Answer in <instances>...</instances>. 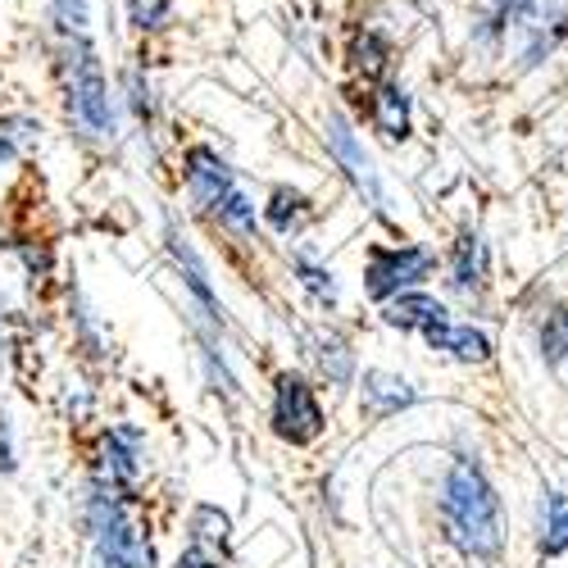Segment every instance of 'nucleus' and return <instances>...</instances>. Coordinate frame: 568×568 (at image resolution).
<instances>
[{
	"instance_id": "nucleus-1",
	"label": "nucleus",
	"mask_w": 568,
	"mask_h": 568,
	"mask_svg": "<svg viewBox=\"0 0 568 568\" xmlns=\"http://www.w3.org/2000/svg\"><path fill=\"white\" fill-rule=\"evenodd\" d=\"M55 69L64 87V110L73 128L91 141H110L119 132V110H114V91L105 60L91 37H55Z\"/></svg>"
},
{
	"instance_id": "nucleus-2",
	"label": "nucleus",
	"mask_w": 568,
	"mask_h": 568,
	"mask_svg": "<svg viewBox=\"0 0 568 568\" xmlns=\"http://www.w3.org/2000/svg\"><path fill=\"white\" fill-rule=\"evenodd\" d=\"M442 524H446L450 541L473 559H491L500 550V500H496L491 483L478 473V464L459 459L446 473Z\"/></svg>"
},
{
	"instance_id": "nucleus-3",
	"label": "nucleus",
	"mask_w": 568,
	"mask_h": 568,
	"mask_svg": "<svg viewBox=\"0 0 568 568\" xmlns=\"http://www.w3.org/2000/svg\"><path fill=\"white\" fill-rule=\"evenodd\" d=\"M182 178H186V192L196 196V205L223 232H232L236 242H255V201L246 196V186L236 182L223 155H214L210 146H192L182 160Z\"/></svg>"
},
{
	"instance_id": "nucleus-4",
	"label": "nucleus",
	"mask_w": 568,
	"mask_h": 568,
	"mask_svg": "<svg viewBox=\"0 0 568 568\" xmlns=\"http://www.w3.org/2000/svg\"><path fill=\"white\" fill-rule=\"evenodd\" d=\"M564 32H568L564 0H514L505 10V37L500 41L518 51V64L532 69L555 51Z\"/></svg>"
},
{
	"instance_id": "nucleus-5",
	"label": "nucleus",
	"mask_w": 568,
	"mask_h": 568,
	"mask_svg": "<svg viewBox=\"0 0 568 568\" xmlns=\"http://www.w3.org/2000/svg\"><path fill=\"white\" fill-rule=\"evenodd\" d=\"M91 528H97L101 568H151V546L141 541L132 518L123 514L114 491H97L91 500Z\"/></svg>"
},
{
	"instance_id": "nucleus-6",
	"label": "nucleus",
	"mask_w": 568,
	"mask_h": 568,
	"mask_svg": "<svg viewBox=\"0 0 568 568\" xmlns=\"http://www.w3.org/2000/svg\"><path fill=\"white\" fill-rule=\"evenodd\" d=\"M273 433L292 446H310L323 433V409L318 396L305 377L296 373H282L277 387H273Z\"/></svg>"
},
{
	"instance_id": "nucleus-7",
	"label": "nucleus",
	"mask_w": 568,
	"mask_h": 568,
	"mask_svg": "<svg viewBox=\"0 0 568 568\" xmlns=\"http://www.w3.org/2000/svg\"><path fill=\"white\" fill-rule=\"evenodd\" d=\"M323 146H327V155L337 160V169L355 182V192H359L368 205H383V182H377V169H373L364 141L355 136V128H351L346 114H327V119H323Z\"/></svg>"
},
{
	"instance_id": "nucleus-8",
	"label": "nucleus",
	"mask_w": 568,
	"mask_h": 568,
	"mask_svg": "<svg viewBox=\"0 0 568 568\" xmlns=\"http://www.w3.org/2000/svg\"><path fill=\"white\" fill-rule=\"evenodd\" d=\"M433 273V255L418 251V246H377L368 255V292L373 301H392L405 287H418L423 277Z\"/></svg>"
},
{
	"instance_id": "nucleus-9",
	"label": "nucleus",
	"mask_w": 568,
	"mask_h": 568,
	"mask_svg": "<svg viewBox=\"0 0 568 568\" xmlns=\"http://www.w3.org/2000/svg\"><path fill=\"white\" fill-rule=\"evenodd\" d=\"M392 55H396V45H392V37L377 23H355L351 28V37H346V64H351V73L364 87L392 78Z\"/></svg>"
},
{
	"instance_id": "nucleus-10",
	"label": "nucleus",
	"mask_w": 568,
	"mask_h": 568,
	"mask_svg": "<svg viewBox=\"0 0 568 568\" xmlns=\"http://www.w3.org/2000/svg\"><path fill=\"white\" fill-rule=\"evenodd\" d=\"M136 450H141V437L136 428H110L101 437V450H97V473H101V491H123L132 487L136 478Z\"/></svg>"
},
{
	"instance_id": "nucleus-11",
	"label": "nucleus",
	"mask_w": 568,
	"mask_h": 568,
	"mask_svg": "<svg viewBox=\"0 0 568 568\" xmlns=\"http://www.w3.org/2000/svg\"><path fill=\"white\" fill-rule=\"evenodd\" d=\"M227 555V518L219 509H196L192 541H186L178 568H219Z\"/></svg>"
},
{
	"instance_id": "nucleus-12",
	"label": "nucleus",
	"mask_w": 568,
	"mask_h": 568,
	"mask_svg": "<svg viewBox=\"0 0 568 568\" xmlns=\"http://www.w3.org/2000/svg\"><path fill=\"white\" fill-rule=\"evenodd\" d=\"M364 97H368V123L383 132L387 141H405L409 136V97H405V87L400 82H373L364 87Z\"/></svg>"
},
{
	"instance_id": "nucleus-13",
	"label": "nucleus",
	"mask_w": 568,
	"mask_h": 568,
	"mask_svg": "<svg viewBox=\"0 0 568 568\" xmlns=\"http://www.w3.org/2000/svg\"><path fill=\"white\" fill-rule=\"evenodd\" d=\"M428 346L433 351H446V355H455V359H464V364H483L487 355H491V342L478 333V327H468V323H437V327H428Z\"/></svg>"
},
{
	"instance_id": "nucleus-14",
	"label": "nucleus",
	"mask_w": 568,
	"mask_h": 568,
	"mask_svg": "<svg viewBox=\"0 0 568 568\" xmlns=\"http://www.w3.org/2000/svg\"><path fill=\"white\" fill-rule=\"evenodd\" d=\"M450 282L464 296L483 292V282H487V246H483V236L464 232L455 242V251H450Z\"/></svg>"
},
{
	"instance_id": "nucleus-15",
	"label": "nucleus",
	"mask_w": 568,
	"mask_h": 568,
	"mask_svg": "<svg viewBox=\"0 0 568 568\" xmlns=\"http://www.w3.org/2000/svg\"><path fill=\"white\" fill-rule=\"evenodd\" d=\"M264 219H268L273 232L292 236V232H301V227L314 219V210H310V201H305L301 192H292V186H273V196H268V205H264Z\"/></svg>"
},
{
	"instance_id": "nucleus-16",
	"label": "nucleus",
	"mask_w": 568,
	"mask_h": 568,
	"mask_svg": "<svg viewBox=\"0 0 568 568\" xmlns=\"http://www.w3.org/2000/svg\"><path fill=\"white\" fill-rule=\"evenodd\" d=\"M387 323L392 327H437V323H446V310L433 301V296H396V301H387Z\"/></svg>"
},
{
	"instance_id": "nucleus-17",
	"label": "nucleus",
	"mask_w": 568,
	"mask_h": 568,
	"mask_svg": "<svg viewBox=\"0 0 568 568\" xmlns=\"http://www.w3.org/2000/svg\"><path fill=\"white\" fill-rule=\"evenodd\" d=\"M364 400L373 414H392V409L414 405V387L392 373H364Z\"/></svg>"
},
{
	"instance_id": "nucleus-18",
	"label": "nucleus",
	"mask_w": 568,
	"mask_h": 568,
	"mask_svg": "<svg viewBox=\"0 0 568 568\" xmlns=\"http://www.w3.org/2000/svg\"><path fill=\"white\" fill-rule=\"evenodd\" d=\"M119 6H123V19H128V28H132V32L155 37V32H164V28H169L178 0H119Z\"/></svg>"
},
{
	"instance_id": "nucleus-19",
	"label": "nucleus",
	"mask_w": 568,
	"mask_h": 568,
	"mask_svg": "<svg viewBox=\"0 0 568 568\" xmlns=\"http://www.w3.org/2000/svg\"><path fill=\"white\" fill-rule=\"evenodd\" d=\"M55 37H91V0H45Z\"/></svg>"
},
{
	"instance_id": "nucleus-20",
	"label": "nucleus",
	"mask_w": 568,
	"mask_h": 568,
	"mask_svg": "<svg viewBox=\"0 0 568 568\" xmlns=\"http://www.w3.org/2000/svg\"><path fill=\"white\" fill-rule=\"evenodd\" d=\"M541 355H546V364L564 377V387H568V314L564 310H555L546 318V327H541Z\"/></svg>"
},
{
	"instance_id": "nucleus-21",
	"label": "nucleus",
	"mask_w": 568,
	"mask_h": 568,
	"mask_svg": "<svg viewBox=\"0 0 568 568\" xmlns=\"http://www.w3.org/2000/svg\"><path fill=\"white\" fill-rule=\"evenodd\" d=\"M541 550H546V555H564V550H568V496H559V491L546 496V532H541Z\"/></svg>"
},
{
	"instance_id": "nucleus-22",
	"label": "nucleus",
	"mask_w": 568,
	"mask_h": 568,
	"mask_svg": "<svg viewBox=\"0 0 568 568\" xmlns=\"http://www.w3.org/2000/svg\"><path fill=\"white\" fill-rule=\"evenodd\" d=\"M123 97H128V110L136 114V123H155V91L136 64H128V73H123Z\"/></svg>"
},
{
	"instance_id": "nucleus-23",
	"label": "nucleus",
	"mask_w": 568,
	"mask_h": 568,
	"mask_svg": "<svg viewBox=\"0 0 568 568\" xmlns=\"http://www.w3.org/2000/svg\"><path fill=\"white\" fill-rule=\"evenodd\" d=\"M32 132H37L32 119H23V114H0V164L19 160V151L32 141Z\"/></svg>"
},
{
	"instance_id": "nucleus-24",
	"label": "nucleus",
	"mask_w": 568,
	"mask_h": 568,
	"mask_svg": "<svg viewBox=\"0 0 568 568\" xmlns=\"http://www.w3.org/2000/svg\"><path fill=\"white\" fill-rule=\"evenodd\" d=\"M296 277L314 292L318 305H333V301H337V282H333V273L318 268V264H310L305 255H296Z\"/></svg>"
},
{
	"instance_id": "nucleus-25",
	"label": "nucleus",
	"mask_w": 568,
	"mask_h": 568,
	"mask_svg": "<svg viewBox=\"0 0 568 568\" xmlns=\"http://www.w3.org/2000/svg\"><path fill=\"white\" fill-rule=\"evenodd\" d=\"M318 364H323V373L333 377V383H346V377H351V355H346L342 342H323L318 346Z\"/></svg>"
},
{
	"instance_id": "nucleus-26",
	"label": "nucleus",
	"mask_w": 568,
	"mask_h": 568,
	"mask_svg": "<svg viewBox=\"0 0 568 568\" xmlns=\"http://www.w3.org/2000/svg\"><path fill=\"white\" fill-rule=\"evenodd\" d=\"M14 468V442H10V423L0 418V473Z\"/></svg>"
}]
</instances>
